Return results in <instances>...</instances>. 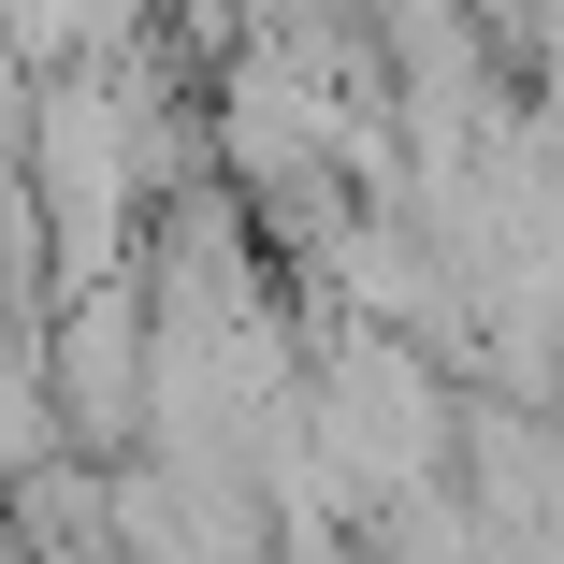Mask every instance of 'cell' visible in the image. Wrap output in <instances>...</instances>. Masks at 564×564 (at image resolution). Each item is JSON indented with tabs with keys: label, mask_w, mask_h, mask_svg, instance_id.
I'll return each instance as SVG.
<instances>
[{
	"label": "cell",
	"mask_w": 564,
	"mask_h": 564,
	"mask_svg": "<svg viewBox=\"0 0 564 564\" xmlns=\"http://www.w3.org/2000/svg\"><path fill=\"white\" fill-rule=\"evenodd\" d=\"M44 434H58L44 362H0V478H30V464H44Z\"/></svg>",
	"instance_id": "1"
}]
</instances>
